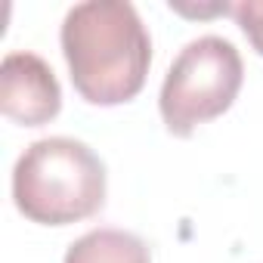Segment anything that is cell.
I'll return each instance as SVG.
<instances>
[{"label": "cell", "mask_w": 263, "mask_h": 263, "mask_svg": "<svg viewBox=\"0 0 263 263\" xmlns=\"http://www.w3.org/2000/svg\"><path fill=\"white\" fill-rule=\"evenodd\" d=\"M62 53L74 90L93 105L134 99L149 74L152 41L127 0H84L62 22Z\"/></svg>", "instance_id": "obj_1"}, {"label": "cell", "mask_w": 263, "mask_h": 263, "mask_svg": "<svg viewBox=\"0 0 263 263\" xmlns=\"http://www.w3.org/2000/svg\"><path fill=\"white\" fill-rule=\"evenodd\" d=\"M16 208L44 226H65L96 214L105 201V167L71 137L31 143L13 171Z\"/></svg>", "instance_id": "obj_2"}, {"label": "cell", "mask_w": 263, "mask_h": 263, "mask_svg": "<svg viewBox=\"0 0 263 263\" xmlns=\"http://www.w3.org/2000/svg\"><path fill=\"white\" fill-rule=\"evenodd\" d=\"M241 74L245 65L232 41L217 34L189 41L161 84L158 108L167 130L189 137L198 124L223 115L241 90Z\"/></svg>", "instance_id": "obj_3"}, {"label": "cell", "mask_w": 263, "mask_h": 263, "mask_svg": "<svg viewBox=\"0 0 263 263\" xmlns=\"http://www.w3.org/2000/svg\"><path fill=\"white\" fill-rule=\"evenodd\" d=\"M0 108L16 124L37 127L59 115L62 90L53 68L28 50L7 53L0 65Z\"/></svg>", "instance_id": "obj_4"}, {"label": "cell", "mask_w": 263, "mask_h": 263, "mask_svg": "<svg viewBox=\"0 0 263 263\" xmlns=\"http://www.w3.org/2000/svg\"><path fill=\"white\" fill-rule=\"evenodd\" d=\"M65 263H152V257L146 241L134 232L93 229L68 248Z\"/></svg>", "instance_id": "obj_5"}, {"label": "cell", "mask_w": 263, "mask_h": 263, "mask_svg": "<svg viewBox=\"0 0 263 263\" xmlns=\"http://www.w3.org/2000/svg\"><path fill=\"white\" fill-rule=\"evenodd\" d=\"M232 16L248 34L251 47L263 56V0H241V4L232 7Z\"/></svg>", "instance_id": "obj_6"}]
</instances>
